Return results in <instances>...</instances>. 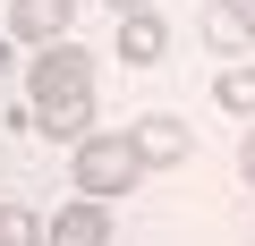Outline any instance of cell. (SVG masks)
Masks as SVG:
<instances>
[{
	"mask_svg": "<svg viewBox=\"0 0 255 246\" xmlns=\"http://www.w3.org/2000/svg\"><path fill=\"white\" fill-rule=\"evenodd\" d=\"M26 102H34V128H43V136L77 145V136L94 128V51H85V43H51V51H34V68H26Z\"/></svg>",
	"mask_w": 255,
	"mask_h": 246,
	"instance_id": "6da1fadb",
	"label": "cell"
},
{
	"mask_svg": "<svg viewBox=\"0 0 255 246\" xmlns=\"http://www.w3.org/2000/svg\"><path fill=\"white\" fill-rule=\"evenodd\" d=\"M68 170H77V195H85V204H111V195H128V187L145 178V162L128 153L119 128H85V136L68 145Z\"/></svg>",
	"mask_w": 255,
	"mask_h": 246,
	"instance_id": "7a4b0ae2",
	"label": "cell"
},
{
	"mask_svg": "<svg viewBox=\"0 0 255 246\" xmlns=\"http://www.w3.org/2000/svg\"><path fill=\"white\" fill-rule=\"evenodd\" d=\"M128 153H136L145 170H179L187 153H196V136H187V119H170V110H145V119H128Z\"/></svg>",
	"mask_w": 255,
	"mask_h": 246,
	"instance_id": "3957f363",
	"label": "cell"
},
{
	"mask_svg": "<svg viewBox=\"0 0 255 246\" xmlns=\"http://www.w3.org/2000/svg\"><path fill=\"white\" fill-rule=\"evenodd\" d=\"M9 34L51 51V43H77V0H9Z\"/></svg>",
	"mask_w": 255,
	"mask_h": 246,
	"instance_id": "277c9868",
	"label": "cell"
},
{
	"mask_svg": "<svg viewBox=\"0 0 255 246\" xmlns=\"http://www.w3.org/2000/svg\"><path fill=\"white\" fill-rule=\"evenodd\" d=\"M43 246H111V212L77 195V204H60V212H51V229H43Z\"/></svg>",
	"mask_w": 255,
	"mask_h": 246,
	"instance_id": "5b68a950",
	"label": "cell"
},
{
	"mask_svg": "<svg viewBox=\"0 0 255 246\" xmlns=\"http://www.w3.org/2000/svg\"><path fill=\"white\" fill-rule=\"evenodd\" d=\"M162 51H170V26H162L153 9H136V17H119V60H128V68H153Z\"/></svg>",
	"mask_w": 255,
	"mask_h": 246,
	"instance_id": "8992f818",
	"label": "cell"
},
{
	"mask_svg": "<svg viewBox=\"0 0 255 246\" xmlns=\"http://www.w3.org/2000/svg\"><path fill=\"white\" fill-rule=\"evenodd\" d=\"M213 102H221L230 119H247V128H255V68H247V60H230V68L213 77Z\"/></svg>",
	"mask_w": 255,
	"mask_h": 246,
	"instance_id": "52a82bcc",
	"label": "cell"
},
{
	"mask_svg": "<svg viewBox=\"0 0 255 246\" xmlns=\"http://www.w3.org/2000/svg\"><path fill=\"white\" fill-rule=\"evenodd\" d=\"M0 246H43L34 212H17V204H0Z\"/></svg>",
	"mask_w": 255,
	"mask_h": 246,
	"instance_id": "ba28073f",
	"label": "cell"
},
{
	"mask_svg": "<svg viewBox=\"0 0 255 246\" xmlns=\"http://www.w3.org/2000/svg\"><path fill=\"white\" fill-rule=\"evenodd\" d=\"M204 43H213V51H247V26H238L230 9H213V17H204Z\"/></svg>",
	"mask_w": 255,
	"mask_h": 246,
	"instance_id": "9c48e42d",
	"label": "cell"
},
{
	"mask_svg": "<svg viewBox=\"0 0 255 246\" xmlns=\"http://www.w3.org/2000/svg\"><path fill=\"white\" fill-rule=\"evenodd\" d=\"M238 178H247V187H255V128H247V136H238Z\"/></svg>",
	"mask_w": 255,
	"mask_h": 246,
	"instance_id": "30bf717a",
	"label": "cell"
},
{
	"mask_svg": "<svg viewBox=\"0 0 255 246\" xmlns=\"http://www.w3.org/2000/svg\"><path fill=\"white\" fill-rule=\"evenodd\" d=\"M221 9H230V17L247 26V34H255V0H221Z\"/></svg>",
	"mask_w": 255,
	"mask_h": 246,
	"instance_id": "8fae6325",
	"label": "cell"
},
{
	"mask_svg": "<svg viewBox=\"0 0 255 246\" xmlns=\"http://www.w3.org/2000/svg\"><path fill=\"white\" fill-rule=\"evenodd\" d=\"M111 9H119V17H136V9H153V0H111Z\"/></svg>",
	"mask_w": 255,
	"mask_h": 246,
	"instance_id": "7c38bea8",
	"label": "cell"
}]
</instances>
